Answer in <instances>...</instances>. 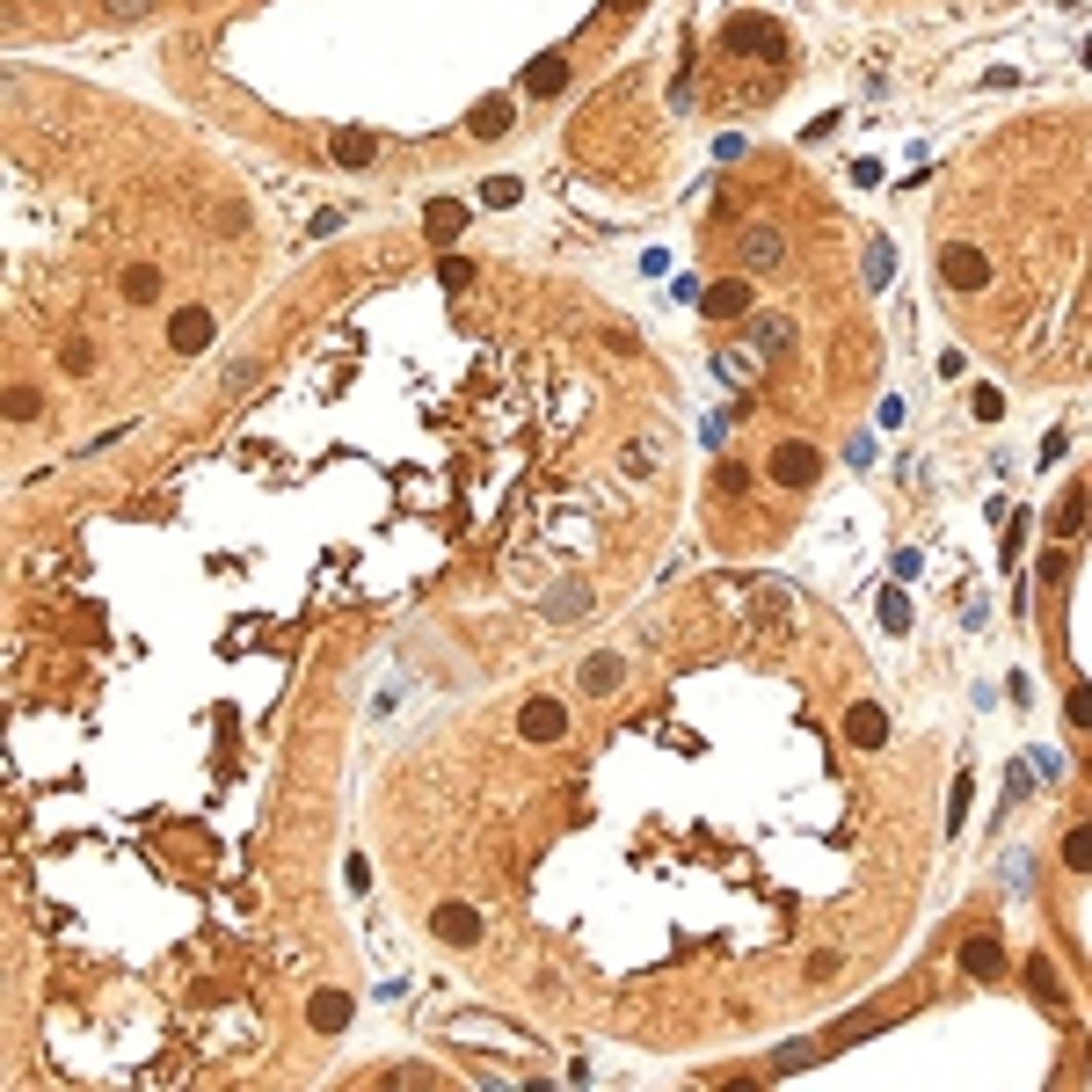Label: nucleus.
Listing matches in <instances>:
<instances>
[{
    "mask_svg": "<svg viewBox=\"0 0 1092 1092\" xmlns=\"http://www.w3.org/2000/svg\"><path fill=\"white\" fill-rule=\"evenodd\" d=\"M511 124H518V103H511V96H481V103H474V124H466V131H474V139H502Z\"/></svg>",
    "mask_w": 1092,
    "mask_h": 1092,
    "instance_id": "nucleus-7",
    "label": "nucleus"
},
{
    "mask_svg": "<svg viewBox=\"0 0 1092 1092\" xmlns=\"http://www.w3.org/2000/svg\"><path fill=\"white\" fill-rule=\"evenodd\" d=\"M889 263H896L889 240H867V285H889Z\"/></svg>",
    "mask_w": 1092,
    "mask_h": 1092,
    "instance_id": "nucleus-23",
    "label": "nucleus"
},
{
    "mask_svg": "<svg viewBox=\"0 0 1092 1092\" xmlns=\"http://www.w3.org/2000/svg\"><path fill=\"white\" fill-rule=\"evenodd\" d=\"M430 933H438L445 947H474V940H481V917H474V903H438Z\"/></svg>",
    "mask_w": 1092,
    "mask_h": 1092,
    "instance_id": "nucleus-4",
    "label": "nucleus"
},
{
    "mask_svg": "<svg viewBox=\"0 0 1092 1092\" xmlns=\"http://www.w3.org/2000/svg\"><path fill=\"white\" fill-rule=\"evenodd\" d=\"M627 685V663L619 655H591L582 663V700H605V692H619Z\"/></svg>",
    "mask_w": 1092,
    "mask_h": 1092,
    "instance_id": "nucleus-9",
    "label": "nucleus"
},
{
    "mask_svg": "<svg viewBox=\"0 0 1092 1092\" xmlns=\"http://www.w3.org/2000/svg\"><path fill=\"white\" fill-rule=\"evenodd\" d=\"M481 197H488V204H518V176H488Z\"/></svg>",
    "mask_w": 1092,
    "mask_h": 1092,
    "instance_id": "nucleus-28",
    "label": "nucleus"
},
{
    "mask_svg": "<svg viewBox=\"0 0 1092 1092\" xmlns=\"http://www.w3.org/2000/svg\"><path fill=\"white\" fill-rule=\"evenodd\" d=\"M8 415H15V423H30V415H44V401H37L30 386H15V393H8Z\"/></svg>",
    "mask_w": 1092,
    "mask_h": 1092,
    "instance_id": "nucleus-27",
    "label": "nucleus"
},
{
    "mask_svg": "<svg viewBox=\"0 0 1092 1092\" xmlns=\"http://www.w3.org/2000/svg\"><path fill=\"white\" fill-rule=\"evenodd\" d=\"M525 88H532V96H561V88H568V59H561V51H554V59H539Z\"/></svg>",
    "mask_w": 1092,
    "mask_h": 1092,
    "instance_id": "nucleus-17",
    "label": "nucleus"
},
{
    "mask_svg": "<svg viewBox=\"0 0 1092 1092\" xmlns=\"http://www.w3.org/2000/svg\"><path fill=\"white\" fill-rule=\"evenodd\" d=\"M728 51H765V59H787V37H780V23H765V15H736V23H728Z\"/></svg>",
    "mask_w": 1092,
    "mask_h": 1092,
    "instance_id": "nucleus-3",
    "label": "nucleus"
},
{
    "mask_svg": "<svg viewBox=\"0 0 1092 1092\" xmlns=\"http://www.w3.org/2000/svg\"><path fill=\"white\" fill-rule=\"evenodd\" d=\"M306 1020H313L321 1034H343V1027H350V997H343V990H313Z\"/></svg>",
    "mask_w": 1092,
    "mask_h": 1092,
    "instance_id": "nucleus-10",
    "label": "nucleus"
},
{
    "mask_svg": "<svg viewBox=\"0 0 1092 1092\" xmlns=\"http://www.w3.org/2000/svg\"><path fill=\"white\" fill-rule=\"evenodd\" d=\"M700 313H714V321H743V313H750V285H743V277L707 285V292H700Z\"/></svg>",
    "mask_w": 1092,
    "mask_h": 1092,
    "instance_id": "nucleus-5",
    "label": "nucleus"
},
{
    "mask_svg": "<svg viewBox=\"0 0 1092 1092\" xmlns=\"http://www.w3.org/2000/svg\"><path fill=\"white\" fill-rule=\"evenodd\" d=\"M1078 518H1085V488H1070V495H1063V511H1056V532L1070 539V532H1078Z\"/></svg>",
    "mask_w": 1092,
    "mask_h": 1092,
    "instance_id": "nucleus-24",
    "label": "nucleus"
},
{
    "mask_svg": "<svg viewBox=\"0 0 1092 1092\" xmlns=\"http://www.w3.org/2000/svg\"><path fill=\"white\" fill-rule=\"evenodd\" d=\"M1027 983H1034V990H1042V997H1049V1005H1063V990H1056V969H1049V962H1042V954H1034V962H1027Z\"/></svg>",
    "mask_w": 1092,
    "mask_h": 1092,
    "instance_id": "nucleus-22",
    "label": "nucleus"
},
{
    "mask_svg": "<svg viewBox=\"0 0 1092 1092\" xmlns=\"http://www.w3.org/2000/svg\"><path fill=\"white\" fill-rule=\"evenodd\" d=\"M1070 721H1078V728H1092V685H1078V692H1070Z\"/></svg>",
    "mask_w": 1092,
    "mask_h": 1092,
    "instance_id": "nucleus-30",
    "label": "nucleus"
},
{
    "mask_svg": "<svg viewBox=\"0 0 1092 1092\" xmlns=\"http://www.w3.org/2000/svg\"><path fill=\"white\" fill-rule=\"evenodd\" d=\"M1063 867H1070V874H1092V823H1078V830L1063 837Z\"/></svg>",
    "mask_w": 1092,
    "mask_h": 1092,
    "instance_id": "nucleus-18",
    "label": "nucleus"
},
{
    "mask_svg": "<svg viewBox=\"0 0 1092 1092\" xmlns=\"http://www.w3.org/2000/svg\"><path fill=\"white\" fill-rule=\"evenodd\" d=\"M335 160H343V167H372V160H379V139H372V131H335Z\"/></svg>",
    "mask_w": 1092,
    "mask_h": 1092,
    "instance_id": "nucleus-14",
    "label": "nucleus"
},
{
    "mask_svg": "<svg viewBox=\"0 0 1092 1092\" xmlns=\"http://www.w3.org/2000/svg\"><path fill=\"white\" fill-rule=\"evenodd\" d=\"M438 285H445V292H459V285H474V263H459V256H445V263H438Z\"/></svg>",
    "mask_w": 1092,
    "mask_h": 1092,
    "instance_id": "nucleus-26",
    "label": "nucleus"
},
{
    "mask_svg": "<svg viewBox=\"0 0 1092 1092\" xmlns=\"http://www.w3.org/2000/svg\"><path fill=\"white\" fill-rule=\"evenodd\" d=\"M976 415H983V423H997V415H1005V401H997V386H976Z\"/></svg>",
    "mask_w": 1092,
    "mask_h": 1092,
    "instance_id": "nucleus-29",
    "label": "nucleus"
},
{
    "mask_svg": "<svg viewBox=\"0 0 1092 1092\" xmlns=\"http://www.w3.org/2000/svg\"><path fill=\"white\" fill-rule=\"evenodd\" d=\"M59 365H66L73 379H88V372H96V343H80V335H73V343L59 350Z\"/></svg>",
    "mask_w": 1092,
    "mask_h": 1092,
    "instance_id": "nucleus-20",
    "label": "nucleus"
},
{
    "mask_svg": "<svg viewBox=\"0 0 1092 1092\" xmlns=\"http://www.w3.org/2000/svg\"><path fill=\"white\" fill-rule=\"evenodd\" d=\"M881 627H889V634H903V627H910V598H903V591H889V598H881Z\"/></svg>",
    "mask_w": 1092,
    "mask_h": 1092,
    "instance_id": "nucleus-21",
    "label": "nucleus"
},
{
    "mask_svg": "<svg viewBox=\"0 0 1092 1092\" xmlns=\"http://www.w3.org/2000/svg\"><path fill=\"white\" fill-rule=\"evenodd\" d=\"M773 481L780 488H816L823 481V452L816 445H780L773 452Z\"/></svg>",
    "mask_w": 1092,
    "mask_h": 1092,
    "instance_id": "nucleus-2",
    "label": "nucleus"
},
{
    "mask_svg": "<svg viewBox=\"0 0 1092 1092\" xmlns=\"http://www.w3.org/2000/svg\"><path fill=\"white\" fill-rule=\"evenodd\" d=\"M750 619H758V627H787V591H780V582H758V591H750Z\"/></svg>",
    "mask_w": 1092,
    "mask_h": 1092,
    "instance_id": "nucleus-12",
    "label": "nucleus"
},
{
    "mask_svg": "<svg viewBox=\"0 0 1092 1092\" xmlns=\"http://www.w3.org/2000/svg\"><path fill=\"white\" fill-rule=\"evenodd\" d=\"M962 969H969V976H997V969H1005V954H997V940H990V933H976V940L962 947Z\"/></svg>",
    "mask_w": 1092,
    "mask_h": 1092,
    "instance_id": "nucleus-15",
    "label": "nucleus"
},
{
    "mask_svg": "<svg viewBox=\"0 0 1092 1092\" xmlns=\"http://www.w3.org/2000/svg\"><path fill=\"white\" fill-rule=\"evenodd\" d=\"M605 8H612V15H641V0H605Z\"/></svg>",
    "mask_w": 1092,
    "mask_h": 1092,
    "instance_id": "nucleus-31",
    "label": "nucleus"
},
{
    "mask_svg": "<svg viewBox=\"0 0 1092 1092\" xmlns=\"http://www.w3.org/2000/svg\"><path fill=\"white\" fill-rule=\"evenodd\" d=\"M167 335H176V350H204V343H212V313H204V306H183Z\"/></svg>",
    "mask_w": 1092,
    "mask_h": 1092,
    "instance_id": "nucleus-11",
    "label": "nucleus"
},
{
    "mask_svg": "<svg viewBox=\"0 0 1092 1092\" xmlns=\"http://www.w3.org/2000/svg\"><path fill=\"white\" fill-rule=\"evenodd\" d=\"M940 277H947L954 292H983V285H990V263L976 256L969 240H947V248H940Z\"/></svg>",
    "mask_w": 1092,
    "mask_h": 1092,
    "instance_id": "nucleus-1",
    "label": "nucleus"
},
{
    "mask_svg": "<svg viewBox=\"0 0 1092 1092\" xmlns=\"http://www.w3.org/2000/svg\"><path fill=\"white\" fill-rule=\"evenodd\" d=\"M124 299H160V270H153V263H131V270H124Z\"/></svg>",
    "mask_w": 1092,
    "mask_h": 1092,
    "instance_id": "nucleus-19",
    "label": "nucleus"
},
{
    "mask_svg": "<svg viewBox=\"0 0 1092 1092\" xmlns=\"http://www.w3.org/2000/svg\"><path fill=\"white\" fill-rule=\"evenodd\" d=\"M582 605H591V591H575V582L547 598V612H554V619H568V612H582Z\"/></svg>",
    "mask_w": 1092,
    "mask_h": 1092,
    "instance_id": "nucleus-25",
    "label": "nucleus"
},
{
    "mask_svg": "<svg viewBox=\"0 0 1092 1092\" xmlns=\"http://www.w3.org/2000/svg\"><path fill=\"white\" fill-rule=\"evenodd\" d=\"M845 736H853L860 750H881V743H889V714H881L874 700H860V707L845 714Z\"/></svg>",
    "mask_w": 1092,
    "mask_h": 1092,
    "instance_id": "nucleus-8",
    "label": "nucleus"
},
{
    "mask_svg": "<svg viewBox=\"0 0 1092 1092\" xmlns=\"http://www.w3.org/2000/svg\"><path fill=\"white\" fill-rule=\"evenodd\" d=\"M780 256H787V240H780L773 226H758V233H750V240H743V263H750V270H773Z\"/></svg>",
    "mask_w": 1092,
    "mask_h": 1092,
    "instance_id": "nucleus-13",
    "label": "nucleus"
},
{
    "mask_svg": "<svg viewBox=\"0 0 1092 1092\" xmlns=\"http://www.w3.org/2000/svg\"><path fill=\"white\" fill-rule=\"evenodd\" d=\"M518 728H525V743H554V736H568V707L561 700H532L518 714Z\"/></svg>",
    "mask_w": 1092,
    "mask_h": 1092,
    "instance_id": "nucleus-6",
    "label": "nucleus"
},
{
    "mask_svg": "<svg viewBox=\"0 0 1092 1092\" xmlns=\"http://www.w3.org/2000/svg\"><path fill=\"white\" fill-rule=\"evenodd\" d=\"M110 8H117V15H139V8H146V0H110Z\"/></svg>",
    "mask_w": 1092,
    "mask_h": 1092,
    "instance_id": "nucleus-32",
    "label": "nucleus"
},
{
    "mask_svg": "<svg viewBox=\"0 0 1092 1092\" xmlns=\"http://www.w3.org/2000/svg\"><path fill=\"white\" fill-rule=\"evenodd\" d=\"M1085 59H1092V44H1085Z\"/></svg>",
    "mask_w": 1092,
    "mask_h": 1092,
    "instance_id": "nucleus-33",
    "label": "nucleus"
},
{
    "mask_svg": "<svg viewBox=\"0 0 1092 1092\" xmlns=\"http://www.w3.org/2000/svg\"><path fill=\"white\" fill-rule=\"evenodd\" d=\"M423 226H430V240H452V233L466 226V204H452V197H438V204L423 212Z\"/></svg>",
    "mask_w": 1092,
    "mask_h": 1092,
    "instance_id": "nucleus-16",
    "label": "nucleus"
}]
</instances>
